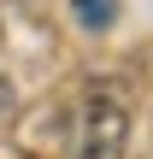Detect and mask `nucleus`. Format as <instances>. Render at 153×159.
I'll list each match as a JSON object with an SVG mask.
<instances>
[{
  "instance_id": "1",
  "label": "nucleus",
  "mask_w": 153,
  "mask_h": 159,
  "mask_svg": "<svg viewBox=\"0 0 153 159\" xmlns=\"http://www.w3.org/2000/svg\"><path fill=\"white\" fill-rule=\"evenodd\" d=\"M124 142H130V112L124 100L106 89L83 106V130H77V159H124Z\"/></svg>"
},
{
  "instance_id": "2",
  "label": "nucleus",
  "mask_w": 153,
  "mask_h": 159,
  "mask_svg": "<svg viewBox=\"0 0 153 159\" xmlns=\"http://www.w3.org/2000/svg\"><path fill=\"white\" fill-rule=\"evenodd\" d=\"M71 12H77V24H83V30H112L118 0H71Z\"/></svg>"
}]
</instances>
